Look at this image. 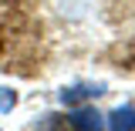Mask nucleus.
<instances>
[{
  "instance_id": "nucleus-1",
  "label": "nucleus",
  "mask_w": 135,
  "mask_h": 131,
  "mask_svg": "<svg viewBox=\"0 0 135 131\" xmlns=\"http://www.w3.org/2000/svg\"><path fill=\"white\" fill-rule=\"evenodd\" d=\"M105 94V84L101 81H81V84H71V87H64L57 98H61V104H68V108H74V104H84V101H95Z\"/></svg>"
},
{
  "instance_id": "nucleus-2",
  "label": "nucleus",
  "mask_w": 135,
  "mask_h": 131,
  "mask_svg": "<svg viewBox=\"0 0 135 131\" xmlns=\"http://www.w3.org/2000/svg\"><path fill=\"white\" fill-rule=\"evenodd\" d=\"M64 121L71 124V131H105V114H98L95 108H78Z\"/></svg>"
},
{
  "instance_id": "nucleus-5",
  "label": "nucleus",
  "mask_w": 135,
  "mask_h": 131,
  "mask_svg": "<svg viewBox=\"0 0 135 131\" xmlns=\"http://www.w3.org/2000/svg\"><path fill=\"white\" fill-rule=\"evenodd\" d=\"M57 124H61V118H57V114H44L37 124H34V131H57Z\"/></svg>"
},
{
  "instance_id": "nucleus-3",
  "label": "nucleus",
  "mask_w": 135,
  "mask_h": 131,
  "mask_svg": "<svg viewBox=\"0 0 135 131\" xmlns=\"http://www.w3.org/2000/svg\"><path fill=\"white\" fill-rule=\"evenodd\" d=\"M105 128L108 131H135V108L132 104H122L112 114H105Z\"/></svg>"
},
{
  "instance_id": "nucleus-4",
  "label": "nucleus",
  "mask_w": 135,
  "mask_h": 131,
  "mask_svg": "<svg viewBox=\"0 0 135 131\" xmlns=\"http://www.w3.org/2000/svg\"><path fill=\"white\" fill-rule=\"evenodd\" d=\"M14 104H17V91L0 87V111H14Z\"/></svg>"
}]
</instances>
